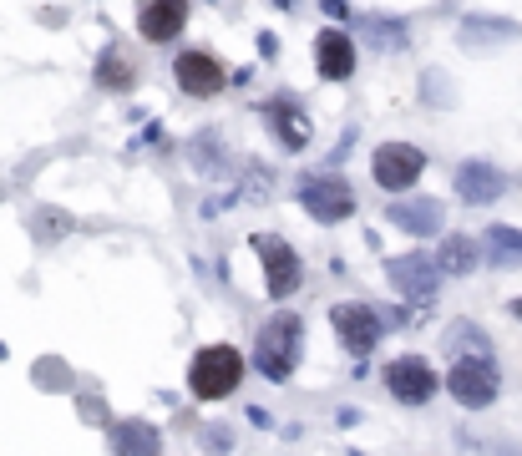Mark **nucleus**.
I'll list each match as a JSON object with an SVG mask.
<instances>
[{
    "label": "nucleus",
    "instance_id": "f257e3e1",
    "mask_svg": "<svg viewBox=\"0 0 522 456\" xmlns=\"http://www.w3.org/2000/svg\"><path fill=\"white\" fill-rule=\"evenodd\" d=\"M300 335H305L300 315H274V320L259 330V340H254V365H259L269 380H289L294 365H300Z\"/></svg>",
    "mask_w": 522,
    "mask_h": 456
},
{
    "label": "nucleus",
    "instance_id": "f03ea898",
    "mask_svg": "<svg viewBox=\"0 0 522 456\" xmlns=\"http://www.w3.org/2000/svg\"><path fill=\"white\" fill-rule=\"evenodd\" d=\"M239 375H244V355L234 345H208V350H198V360L188 370V386L198 401H223L229 391H239Z\"/></svg>",
    "mask_w": 522,
    "mask_h": 456
},
{
    "label": "nucleus",
    "instance_id": "7ed1b4c3",
    "mask_svg": "<svg viewBox=\"0 0 522 456\" xmlns=\"http://www.w3.org/2000/svg\"><path fill=\"white\" fill-rule=\"evenodd\" d=\"M254 254L264 259V289H269V299H289L294 289H300L305 264H300V254H294L279 234H254Z\"/></svg>",
    "mask_w": 522,
    "mask_h": 456
},
{
    "label": "nucleus",
    "instance_id": "20e7f679",
    "mask_svg": "<svg viewBox=\"0 0 522 456\" xmlns=\"http://www.w3.org/2000/svg\"><path fill=\"white\" fill-rule=\"evenodd\" d=\"M446 391L467 411H487L497 401V365L492 360H457L452 375H446Z\"/></svg>",
    "mask_w": 522,
    "mask_h": 456
},
{
    "label": "nucleus",
    "instance_id": "39448f33",
    "mask_svg": "<svg viewBox=\"0 0 522 456\" xmlns=\"http://www.w3.org/2000/svg\"><path fill=\"white\" fill-rule=\"evenodd\" d=\"M330 325H335V335H340V345L350 355H370V350H376V340H381V330H386V320L370 310V304H335Z\"/></svg>",
    "mask_w": 522,
    "mask_h": 456
},
{
    "label": "nucleus",
    "instance_id": "423d86ee",
    "mask_svg": "<svg viewBox=\"0 0 522 456\" xmlns=\"http://www.w3.org/2000/svg\"><path fill=\"white\" fill-rule=\"evenodd\" d=\"M386 386L401 406H426L436 396V370L421 355H401V360L386 365Z\"/></svg>",
    "mask_w": 522,
    "mask_h": 456
},
{
    "label": "nucleus",
    "instance_id": "0eeeda50",
    "mask_svg": "<svg viewBox=\"0 0 522 456\" xmlns=\"http://www.w3.org/2000/svg\"><path fill=\"white\" fill-rule=\"evenodd\" d=\"M300 203H305L320 223H340V218L355 213V193H350V183L335 178V173H325V178H305V183H300Z\"/></svg>",
    "mask_w": 522,
    "mask_h": 456
},
{
    "label": "nucleus",
    "instance_id": "6e6552de",
    "mask_svg": "<svg viewBox=\"0 0 522 456\" xmlns=\"http://www.w3.org/2000/svg\"><path fill=\"white\" fill-rule=\"evenodd\" d=\"M421 168H426V152L411 147V142H386V147L376 152V163H370V173H376V183H381L386 193L411 188V183L421 178Z\"/></svg>",
    "mask_w": 522,
    "mask_h": 456
},
{
    "label": "nucleus",
    "instance_id": "1a4fd4ad",
    "mask_svg": "<svg viewBox=\"0 0 522 456\" xmlns=\"http://www.w3.org/2000/svg\"><path fill=\"white\" fill-rule=\"evenodd\" d=\"M386 279L396 294L406 299H436V284H441V269L431 264V254H401L386 264Z\"/></svg>",
    "mask_w": 522,
    "mask_h": 456
},
{
    "label": "nucleus",
    "instance_id": "9d476101",
    "mask_svg": "<svg viewBox=\"0 0 522 456\" xmlns=\"http://www.w3.org/2000/svg\"><path fill=\"white\" fill-rule=\"evenodd\" d=\"M173 76H178V87L188 97H218L223 82H229V71H223L218 56H208V51H183L173 61Z\"/></svg>",
    "mask_w": 522,
    "mask_h": 456
},
{
    "label": "nucleus",
    "instance_id": "9b49d317",
    "mask_svg": "<svg viewBox=\"0 0 522 456\" xmlns=\"http://www.w3.org/2000/svg\"><path fill=\"white\" fill-rule=\"evenodd\" d=\"M188 21V0H137V31L147 41H173Z\"/></svg>",
    "mask_w": 522,
    "mask_h": 456
},
{
    "label": "nucleus",
    "instance_id": "f8f14e48",
    "mask_svg": "<svg viewBox=\"0 0 522 456\" xmlns=\"http://www.w3.org/2000/svg\"><path fill=\"white\" fill-rule=\"evenodd\" d=\"M386 218L401 228V234L426 239V234H436V228L446 223V208H441L436 198H406V203H391V208H386Z\"/></svg>",
    "mask_w": 522,
    "mask_h": 456
},
{
    "label": "nucleus",
    "instance_id": "ddd939ff",
    "mask_svg": "<svg viewBox=\"0 0 522 456\" xmlns=\"http://www.w3.org/2000/svg\"><path fill=\"white\" fill-rule=\"evenodd\" d=\"M507 188H512L507 173L492 168V163H462V168H457V193H462L467 203H497Z\"/></svg>",
    "mask_w": 522,
    "mask_h": 456
},
{
    "label": "nucleus",
    "instance_id": "4468645a",
    "mask_svg": "<svg viewBox=\"0 0 522 456\" xmlns=\"http://www.w3.org/2000/svg\"><path fill=\"white\" fill-rule=\"evenodd\" d=\"M441 350H452L457 360H492V340H487V330L472 325V320H452V325H446Z\"/></svg>",
    "mask_w": 522,
    "mask_h": 456
},
{
    "label": "nucleus",
    "instance_id": "2eb2a0df",
    "mask_svg": "<svg viewBox=\"0 0 522 456\" xmlns=\"http://www.w3.org/2000/svg\"><path fill=\"white\" fill-rule=\"evenodd\" d=\"M315 51H320V71L330 76V82H345V76L355 71V46H350V36L345 31H320V41H315Z\"/></svg>",
    "mask_w": 522,
    "mask_h": 456
},
{
    "label": "nucleus",
    "instance_id": "dca6fc26",
    "mask_svg": "<svg viewBox=\"0 0 522 456\" xmlns=\"http://www.w3.org/2000/svg\"><path fill=\"white\" fill-rule=\"evenodd\" d=\"M112 451L117 456H163V436L147 421H122V426H112Z\"/></svg>",
    "mask_w": 522,
    "mask_h": 456
},
{
    "label": "nucleus",
    "instance_id": "f3484780",
    "mask_svg": "<svg viewBox=\"0 0 522 456\" xmlns=\"http://www.w3.org/2000/svg\"><path fill=\"white\" fill-rule=\"evenodd\" d=\"M487 259H492V269H512V264H522V228H512V223H492V228H487Z\"/></svg>",
    "mask_w": 522,
    "mask_h": 456
},
{
    "label": "nucleus",
    "instance_id": "a211bd4d",
    "mask_svg": "<svg viewBox=\"0 0 522 456\" xmlns=\"http://www.w3.org/2000/svg\"><path fill=\"white\" fill-rule=\"evenodd\" d=\"M431 264H436L441 274H472V269H477V244L462 239V234H452V239L441 244V254H436Z\"/></svg>",
    "mask_w": 522,
    "mask_h": 456
},
{
    "label": "nucleus",
    "instance_id": "6ab92c4d",
    "mask_svg": "<svg viewBox=\"0 0 522 456\" xmlns=\"http://www.w3.org/2000/svg\"><path fill=\"white\" fill-rule=\"evenodd\" d=\"M269 122L279 127V137H284V147H305L310 142V122L294 112L289 102H269Z\"/></svg>",
    "mask_w": 522,
    "mask_h": 456
},
{
    "label": "nucleus",
    "instance_id": "aec40b11",
    "mask_svg": "<svg viewBox=\"0 0 522 456\" xmlns=\"http://www.w3.org/2000/svg\"><path fill=\"white\" fill-rule=\"evenodd\" d=\"M97 82H102V87H117V92H122V87H132V82H137V71H132V61H127L122 51H102Z\"/></svg>",
    "mask_w": 522,
    "mask_h": 456
},
{
    "label": "nucleus",
    "instance_id": "412c9836",
    "mask_svg": "<svg viewBox=\"0 0 522 456\" xmlns=\"http://www.w3.org/2000/svg\"><path fill=\"white\" fill-rule=\"evenodd\" d=\"M31 228H36V239H41V244H51V239L71 234V213H61V208H36Z\"/></svg>",
    "mask_w": 522,
    "mask_h": 456
},
{
    "label": "nucleus",
    "instance_id": "4be33fe9",
    "mask_svg": "<svg viewBox=\"0 0 522 456\" xmlns=\"http://www.w3.org/2000/svg\"><path fill=\"white\" fill-rule=\"evenodd\" d=\"M467 31H462V41L472 46V41H507V36H517V26H507V21H462Z\"/></svg>",
    "mask_w": 522,
    "mask_h": 456
},
{
    "label": "nucleus",
    "instance_id": "5701e85b",
    "mask_svg": "<svg viewBox=\"0 0 522 456\" xmlns=\"http://www.w3.org/2000/svg\"><path fill=\"white\" fill-rule=\"evenodd\" d=\"M203 441H208L213 451H223V446H234V431H229V426H203Z\"/></svg>",
    "mask_w": 522,
    "mask_h": 456
},
{
    "label": "nucleus",
    "instance_id": "b1692460",
    "mask_svg": "<svg viewBox=\"0 0 522 456\" xmlns=\"http://www.w3.org/2000/svg\"><path fill=\"white\" fill-rule=\"evenodd\" d=\"M36 375H41V380H66V386H71V370H61L56 360H46V365H41Z\"/></svg>",
    "mask_w": 522,
    "mask_h": 456
},
{
    "label": "nucleus",
    "instance_id": "393cba45",
    "mask_svg": "<svg viewBox=\"0 0 522 456\" xmlns=\"http://www.w3.org/2000/svg\"><path fill=\"white\" fill-rule=\"evenodd\" d=\"M487 456H522V446H512V441H497Z\"/></svg>",
    "mask_w": 522,
    "mask_h": 456
},
{
    "label": "nucleus",
    "instance_id": "a878e982",
    "mask_svg": "<svg viewBox=\"0 0 522 456\" xmlns=\"http://www.w3.org/2000/svg\"><path fill=\"white\" fill-rule=\"evenodd\" d=\"M507 310H512V320H522V299H512V304H507Z\"/></svg>",
    "mask_w": 522,
    "mask_h": 456
}]
</instances>
